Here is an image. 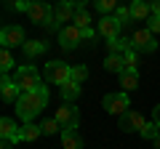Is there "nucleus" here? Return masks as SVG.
Instances as JSON below:
<instances>
[{
	"mask_svg": "<svg viewBox=\"0 0 160 149\" xmlns=\"http://www.w3.org/2000/svg\"><path fill=\"white\" fill-rule=\"evenodd\" d=\"M40 128H43V133H48V136H51V133H56L59 128V123H56V117H51V120H46V123H40Z\"/></svg>",
	"mask_w": 160,
	"mask_h": 149,
	"instance_id": "nucleus-30",
	"label": "nucleus"
},
{
	"mask_svg": "<svg viewBox=\"0 0 160 149\" xmlns=\"http://www.w3.org/2000/svg\"><path fill=\"white\" fill-rule=\"evenodd\" d=\"M40 133H43V128L35 125V123H24V125L19 128V138H22V141H35Z\"/></svg>",
	"mask_w": 160,
	"mask_h": 149,
	"instance_id": "nucleus-22",
	"label": "nucleus"
},
{
	"mask_svg": "<svg viewBox=\"0 0 160 149\" xmlns=\"http://www.w3.org/2000/svg\"><path fill=\"white\" fill-rule=\"evenodd\" d=\"M152 144H155V149H160V133H158V138H155Z\"/></svg>",
	"mask_w": 160,
	"mask_h": 149,
	"instance_id": "nucleus-37",
	"label": "nucleus"
},
{
	"mask_svg": "<svg viewBox=\"0 0 160 149\" xmlns=\"http://www.w3.org/2000/svg\"><path fill=\"white\" fill-rule=\"evenodd\" d=\"M24 43H27V40H24V29H22V27L8 24V27L0 29V46H3V48L11 51V48H22Z\"/></svg>",
	"mask_w": 160,
	"mask_h": 149,
	"instance_id": "nucleus-7",
	"label": "nucleus"
},
{
	"mask_svg": "<svg viewBox=\"0 0 160 149\" xmlns=\"http://www.w3.org/2000/svg\"><path fill=\"white\" fill-rule=\"evenodd\" d=\"M46 80L51 85H64L72 80V67L67 61H48L46 64Z\"/></svg>",
	"mask_w": 160,
	"mask_h": 149,
	"instance_id": "nucleus-5",
	"label": "nucleus"
},
{
	"mask_svg": "<svg viewBox=\"0 0 160 149\" xmlns=\"http://www.w3.org/2000/svg\"><path fill=\"white\" fill-rule=\"evenodd\" d=\"M131 19L133 22H147L152 16V6H149L147 0H131Z\"/></svg>",
	"mask_w": 160,
	"mask_h": 149,
	"instance_id": "nucleus-14",
	"label": "nucleus"
},
{
	"mask_svg": "<svg viewBox=\"0 0 160 149\" xmlns=\"http://www.w3.org/2000/svg\"><path fill=\"white\" fill-rule=\"evenodd\" d=\"M59 93H62V99H64V101H69V104H72L75 99L80 96V83H75V80L64 83V85H59Z\"/></svg>",
	"mask_w": 160,
	"mask_h": 149,
	"instance_id": "nucleus-20",
	"label": "nucleus"
},
{
	"mask_svg": "<svg viewBox=\"0 0 160 149\" xmlns=\"http://www.w3.org/2000/svg\"><path fill=\"white\" fill-rule=\"evenodd\" d=\"M91 13L86 11V6H78V11H75V19H72V24L78 29H91Z\"/></svg>",
	"mask_w": 160,
	"mask_h": 149,
	"instance_id": "nucleus-21",
	"label": "nucleus"
},
{
	"mask_svg": "<svg viewBox=\"0 0 160 149\" xmlns=\"http://www.w3.org/2000/svg\"><path fill=\"white\" fill-rule=\"evenodd\" d=\"M107 48H109V53H126V51H131V40L128 37H115V40L107 43Z\"/></svg>",
	"mask_w": 160,
	"mask_h": 149,
	"instance_id": "nucleus-23",
	"label": "nucleus"
},
{
	"mask_svg": "<svg viewBox=\"0 0 160 149\" xmlns=\"http://www.w3.org/2000/svg\"><path fill=\"white\" fill-rule=\"evenodd\" d=\"M96 35H99V32H96L93 27H91V29H83V40H93Z\"/></svg>",
	"mask_w": 160,
	"mask_h": 149,
	"instance_id": "nucleus-32",
	"label": "nucleus"
},
{
	"mask_svg": "<svg viewBox=\"0 0 160 149\" xmlns=\"http://www.w3.org/2000/svg\"><path fill=\"white\" fill-rule=\"evenodd\" d=\"M104 69L107 72H123L126 69V59H123V53H109L107 59H104Z\"/></svg>",
	"mask_w": 160,
	"mask_h": 149,
	"instance_id": "nucleus-19",
	"label": "nucleus"
},
{
	"mask_svg": "<svg viewBox=\"0 0 160 149\" xmlns=\"http://www.w3.org/2000/svg\"><path fill=\"white\" fill-rule=\"evenodd\" d=\"M75 11H78L75 3H69V0H59L56 6H53V19H56V22H72Z\"/></svg>",
	"mask_w": 160,
	"mask_h": 149,
	"instance_id": "nucleus-13",
	"label": "nucleus"
},
{
	"mask_svg": "<svg viewBox=\"0 0 160 149\" xmlns=\"http://www.w3.org/2000/svg\"><path fill=\"white\" fill-rule=\"evenodd\" d=\"M120 85H123V91L139 88V69H123L120 72Z\"/></svg>",
	"mask_w": 160,
	"mask_h": 149,
	"instance_id": "nucleus-17",
	"label": "nucleus"
},
{
	"mask_svg": "<svg viewBox=\"0 0 160 149\" xmlns=\"http://www.w3.org/2000/svg\"><path fill=\"white\" fill-rule=\"evenodd\" d=\"M144 125H147L144 117L139 115V112H133V109H128L126 115L120 117V128H123V133H139Z\"/></svg>",
	"mask_w": 160,
	"mask_h": 149,
	"instance_id": "nucleus-12",
	"label": "nucleus"
},
{
	"mask_svg": "<svg viewBox=\"0 0 160 149\" xmlns=\"http://www.w3.org/2000/svg\"><path fill=\"white\" fill-rule=\"evenodd\" d=\"M11 147H13V144H11V141H6V138H3V149H11Z\"/></svg>",
	"mask_w": 160,
	"mask_h": 149,
	"instance_id": "nucleus-36",
	"label": "nucleus"
},
{
	"mask_svg": "<svg viewBox=\"0 0 160 149\" xmlns=\"http://www.w3.org/2000/svg\"><path fill=\"white\" fill-rule=\"evenodd\" d=\"M139 133H142V138H149V141H155V138H158V133H160V125H158V123H147V125H144Z\"/></svg>",
	"mask_w": 160,
	"mask_h": 149,
	"instance_id": "nucleus-26",
	"label": "nucleus"
},
{
	"mask_svg": "<svg viewBox=\"0 0 160 149\" xmlns=\"http://www.w3.org/2000/svg\"><path fill=\"white\" fill-rule=\"evenodd\" d=\"M46 48H48V43H43V40H27L22 46V51H24L27 59H35V56H40V53H46Z\"/></svg>",
	"mask_w": 160,
	"mask_h": 149,
	"instance_id": "nucleus-18",
	"label": "nucleus"
},
{
	"mask_svg": "<svg viewBox=\"0 0 160 149\" xmlns=\"http://www.w3.org/2000/svg\"><path fill=\"white\" fill-rule=\"evenodd\" d=\"M16 83H19V88H22V93L38 91V88L43 85V74H40L38 67H32V64H22V67H16Z\"/></svg>",
	"mask_w": 160,
	"mask_h": 149,
	"instance_id": "nucleus-2",
	"label": "nucleus"
},
{
	"mask_svg": "<svg viewBox=\"0 0 160 149\" xmlns=\"http://www.w3.org/2000/svg\"><path fill=\"white\" fill-rule=\"evenodd\" d=\"M120 27H123V24H120L112 13H107V16H102V22L96 24V32L109 43V40H115V37H120Z\"/></svg>",
	"mask_w": 160,
	"mask_h": 149,
	"instance_id": "nucleus-10",
	"label": "nucleus"
},
{
	"mask_svg": "<svg viewBox=\"0 0 160 149\" xmlns=\"http://www.w3.org/2000/svg\"><path fill=\"white\" fill-rule=\"evenodd\" d=\"M102 107L107 109L109 115L123 117V115L128 112V107H131V101H128V91H115V93H107V96L102 99Z\"/></svg>",
	"mask_w": 160,
	"mask_h": 149,
	"instance_id": "nucleus-4",
	"label": "nucleus"
},
{
	"mask_svg": "<svg viewBox=\"0 0 160 149\" xmlns=\"http://www.w3.org/2000/svg\"><path fill=\"white\" fill-rule=\"evenodd\" d=\"M149 6H152V13H158V16H160V0H152Z\"/></svg>",
	"mask_w": 160,
	"mask_h": 149,
	"instance_id": "nucleus-34",
	"label": "nucleus"
},
{
	"mask_svg": "<svg viewBox=\"0 0 160 149\" xmlns=\"http://www.w3.org/2000/svg\"><path fill=\"white\" fill-rule=\"evenodd\" d=\"M115 19H118L123 27H126L128 22H131V8H126V6H118V11H115Z\"/></svg>",
	"mask_w": 160,
	"mask_h": 149,
	"instance_id": "nucleus-29",
	"label": "nucleus"
},
{
	"mask_svg": "<svg viewBox=\"0 0 160 149\" xmlns=\"http://www.w3.org/2000/svg\"><path fill=\"white\" fill-rule=\"evenodd\" d=\"M0 136L6 138V141H11V144L22 141V138H19V125L11 120V117H3V120H0Z\"/></svg>",
	"mask_w": 160,
	"mask_h": 149,
	"instance_id": "nucleus-15",
	"label": "nucleus"
},
{
	"mask_svg": "<svg viewBox=\"0 0 160 149\" xmlns=\"http://www.w3.org/2000/svg\"><path fill=\"white\" fill-rule=\"evenodd\" d=\"M0 96L6 104H16L22 99V88H19L16 80H11L8 74H3V80H0Z\"/></svg>",
	"mask_w": 160,
	"mask_h": 149,
	"instance_id": "nucleus-11",
	"label": "nucleus"
},
{
	"mask_svg": "<svg viewBox=\"0 0 160 149\" xmlns=\"http://www.w3.org/2000/svg\"><path fill=\"white\" fill-rule=\"evenodd\" d=\"M80 40H83V29H78L75 24H67V27L59 29V46H62L64 51H72V48H78Z\"/></svg>",
	"mask_w": 160,
	"mask_h": 149,
	"instance_id": "nucleus-9",
	"label": "nucleus"
},
{
	"mask_svg": "<svg viewBox=\"0 0 160 149\" xmlns=\"http://www.w3.org/2000/svg\"><path fill=\"white\" fill-rule=\"evenodd\" d=\"M56 123L62 125V131H69V128L80 125V109L72 107L69 101H64V107L56 109Z\"/></svg>",
	"mask_w": 160,
	"mask_h": 149,
	"instance_id": "nucleus-6",
	"label": "nucleus"
},
{
	"mask_svg": "<svg viewBox=\"0 0 160 149\" xmlns=\"http://www.w3.org/2000/svg\"><path fill=\"white\" fill-rule=\"evenodd\" d=\"M86 77H88V67H86V64L72 67V80H75V83H80V85H83V80H86Z\"/></svg>",
	"mask_w": 160,
	"mask_h": 149,
	"instance_id": "nucleus-28",
	"label": "nucleus"
},
{
	"mask_svg": "<svg viewBox=\"0 0 160 149\" xmlns=\"http://www.w3.org/2000/svg\"><path fill=\"white\" fill-rule=\"evenodd\" d=\"M93 6H96V11L102 16H107V13L118 11V0H93Z\"/></svg>",
	"mask_w": 160,
	"mask_h": 149,
	"instance_id": "nucleus-25",
	"label": "nucleus"
},
{
	"mask_svg": "<svg viewBox=\"0 0 160 149\" xmlns=\"http://www.w3.org/2000/svg\"><path fill=\"white\" fill-rule=\"evenodd\" d=\"M27 16L32 24H40V27H53V8L48 6L46 0H29V8H27Z\"/></svg>",
	"mask_w": 160,
	"mask_h": 149,
	"instance_id": "nucleus-3",
	"label": "nucleus"
},
{
	"mask_svg": "<svg viewBox=\"0 0 160 149\" xmlns=\"http://www.w3.org/2000/svg\"><path fill=\"white\" fill-rule=\"evenodd\" d=\"M46 104H48V88L46 85H40L38 91H27V93H22V99L16 101V117L24 120V123H32L35 117L46 109Z\"/></svg>",
	"mask_w": 160,
	"mask_h": 149,
	"instance_id": "nucleus-1",
	"label": "nucleus"
},
{
	"mask_svg": "<svg viewBox=\"0 0 160 149\" xmlns=\"http://www.w3.org/2000/svg\"><path fill=\"white\" fill-rule=\"evenodd\" d=\"M13 67H16V61H13L11 51H8V48H3V51H0V69H3V74H8Z\"/></svg>",
	"mask_w": 160,
	"mask_h": 149,
	"instance_id": "nucleus-24",
	"label": "nucleus"
},
{
	"mask_svg": "<svg viewBox=\"0 0 160 149\" xmlns=\"http://www.w3.org/2000/svg\"><path fill=\"white\" fill-rule=\"evenodd\" d=\"M131 48H133L136 53H152L155 48H158L155 35L149 32L147 27H144V29H136V32H133V37H131Z\"/></svg>",
	"mask_w": 160,
	"mask_h": 149,
	"instance_id": "nucleus-8",
	"label": "nucleus"
},
{
	"mask_svg": "<svg viewBox=\"0 0 160 149\" xmlns=\"http://www.w3.org/2000/svg\"><path fill=\"white\" fill-rule=\"evenodd\" d=\"M144 27H147L152 35H158V32H160V16H158V13H152V16L147 19V24H144Z\"/></svg>",
	"mask_w": 160,
	"mask_h": 149,
	"instance_id": "nucleus-31",
	"label": "nucleus"
},
{
	"mask_svg": "<svg viewBox=\"0 0 160 149\" xmlns=\"http://www.w3.org/2000/svg\"><path fill=\"white\" fill-rule=\"evenodd\" d=\"M62 144H64V149H83V138H80L78 128L62 131Z\"/></svg>",
	"mask_w": 160,
	"mask_h": 149,
	"instance_id": "nucleus-16",
	"label": "nucleus"
},
{
	"mask_svg": "<svg viewBox=\"0 0 160 149\" xmlns=\"http://www.w3.org/2000/svg\"><path fill=\"white\" fill-rule=\"evenodd\" d=\"M152 123H158V125H160V104L152 109Z\"/></svg>",
	"mask_w": 160,
	"mask_h": 149,
	"instance_id": "nucleus-33",
	"label": "nucleus"
},
{
	"mask_svg": "<svg viewBox=\"0 0 160 149\" xmlns=\"http://www.w3.org/2000/svg\"><path fill=\"white\" fill-rule=\"evenodd\" d=\"M123 59H126V69H139V53L133 48L123 53Z\"/></svg>",
	"mask_w": 160,
	"mask_h": 149,
	"instance_id": "nucleus-27",
	"label": "nucleus"
},
{
	"mask_svg": "<svg viewBox=\"0 0 160 149\" xmlns=\"http://www.w3.org/2000/svg\"><path fill=\"white\" fill-rule=\"evenodd\" d=\"M69 3H75V6H86L88 0H69Z\"/></svg>",
	"mask_w": 160,
	"mask_h": 149,
	"instance_id": "nucleus-35",
	"label": "nucleus"
}]
</instances>
